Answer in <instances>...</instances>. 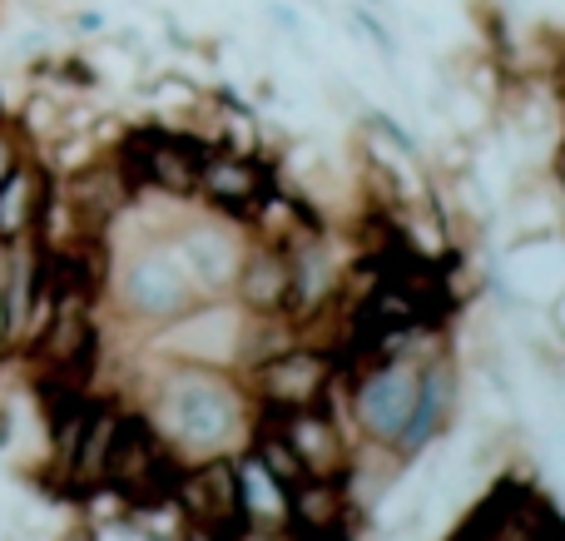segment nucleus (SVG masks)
<instances>
[{"label":"nucleus","instance_id":"obj_3","mask_svg":"<svg viewBox=\"0 0 565 541\" xmlns=\"http://www.w3.org/2000/svg\"><path fill=\"white\" fill-rule=\"evenodd\" d=\"M184 473V457L159 437V427L149 423V413H119L115 443H109V463H105V492H115L119 502L135 507L164 502L174 497V482Z\"/></svg>","mask_w":565,"mask_h":541},{"label":"nucleus","instance_id":"obj_12","mask_svg":"<svg viewBox=\"0 0 565 541\" xmlns=\"http://www.w3.org/2000/svg\"><path fill=\"white\" fill-rule=\"evenodd\" d=\"M55 199V169L40 155H25L6 179H0V244L40 234Z\"/></svg>","mask_w":565,"mask_h":541},{"label":"nucleus","instance_id":"obj_19","mask_svg":"<svg viewBox=\"0 0 565 541\" xmlns=\"http://www.w3.org/2000/svg\"><path fill=\"white\" fill-rule=\"evenodd\" d=\"M308 6H318V10H322V6H328V0H308Z\"/></svg>","mask_w":565,"mask_h":541},{"label":"nucleus","instance_id":"obj_9","mask_svg":"<svg viewBox=\"0 0 565 541\" xmlns=\"http://www.w3.org/2000/svg\"><path fill=\"white\" fill-rule=\"evenodd\" d=\"M234 298L238 308L248 314H282L292 318V264H288V248L278 238L254 234L244 244V258L234 268Z\"/></svg>","mask_w":565,"mask_h":541},{"label":"nucleus","instance_id":"obj_4","mask_svg":"<svg viewBox=\"0 0 565 541\" xmlns=\"http://www.w3.org/2000/svg\"><path fill=\"white\" fill-rule=\"evenodd\" d=\"M248 403L268 407V413H298V407H318L328 397H338L342 383V353L318 343H288L274 358L244 368L238 373Z\"/></svg>","mask_w":565,"mask_h":541},{"label":"nucleus","instance_id":"obj_6","mask_svg":"<svg viewBox=\"0 0 565 541\" xmlns=\"http://www.w3.org/2000/svg\"><path fill=\"white\" fill-rule=\"evenodd\" d=\"M278 174L258 149H238L218 139L204 159V179H199V199H204L214 214L234 219V224L254 229L258 214L278 199Z\"/></svg>","mask_w":565,"mask_h":541},{"label":"nucleus","instance_id":"obj_8","mask_svg":"<svg viewBox=\"0 0 565 541\" xmlns=\"http://www.w3.org/2000/svg\"><path fill=\"white\" fill-rule=\"evenodd\" d=\"M228 224H234V219H228ZM228 224H224V214H218V219H184V224L169 229V244L179 248V258H184V268L194 274L199 288L234 284V268H238V258H244L248 238Z\"/></svg>","mask_w":565,"mask_h":541},{"label":"nucleus","instance_id":"obj_13","mask_svg":"<svg viewBox=\"0 0 565 541\" xmlns=\"http://www.w3.org/2000/svg\"><path fill=\"white\" fill-rule=\"evenodd\" d=\"M25 155H35V149H30V139L20 135L15 115H10V109H0V179H6Z\"/></svg>","mask_w":565,"mask_h":541},{"label":"nucleus","instance_id":"obj_16","mask_svg":"<svg viewBox=\"0 0 565 541\" xmlns=\"http://www.w3.org/2000/svg\"><path fill=\"white\" fill-rule=\"evenodd\" d=\"M60 25H65L70 35H105V30H109L105 15H99V10H89V6H75L65 20H60Z\"/></svg>","mask_w":565,"mask_h":541},{"label":"nucleus","instance_id":"obj_2","mask_svg":"<svg viewBox=\"0 0 565 541\" xmlns=\"http://www.w3.org/2000/svg\"><path fill=\"white\" fill-rule=\"evenodd\" d=\"M105 294H115L119 314L139 318V323H174L199 304V284L184 268L179 248L169 244V234H145V244L119 264V274H109Z\"/></svg>","mask_w":565,"mask_h":541},{"label":"nucleus","instance_id":"obj_17","mask_svg":"<svg viewBox=\"0 0 565 541\" xmlns=\"http://www.w3.org/2000/svg\"><path fill=\"white\" fill-rule=\"evenodd\" d=\"M15 443V407L0 397V447H10Z\"/></svg>","mask_w":565,"mask_h":541},{"label":"nucleus","instance_id":"obj_5","mask_svg":"<svg viewBox=\"0 0 565 541\" xmlns=\"http://www.w3.org/2000/svg\"><path fill=\"white\" fill-rule=\"evenodd\" d=\"M174 502L184 512L189 532L209 541H244L248 512H244V477H238V457H199L184 463L174 482Z\"/></svg>","mask_w":565,"mask_h":541},{"label":"nucleus","instance_id":"obj_10","mask_svg":"<svg viewBox=\"0 0 565 541\" xmlns=\"http://www.w3.org/2000/svg\"><path fill=\"white\" fill-rule=\"evenodd\" d=\"M282 433H288L292 453H298L302 477H338V482H348L352 437H348V427L338 423V413H332V397L318 407L282 413Z\"/></svg>","mask_w":565,"mask_h":541},{"label":"nucleus","instance_id":"obj_11","mask_svg":"<svg viewBox=\"0 0 565 541\" xmlns=\"http://www.w3.org/2000/svg\"><path fill=\"white\" fill-rule=\"evenodd\" d=\"M125 407L115 397H89L85 423H79V437L70 447V463L60 473V492L65 497H95L105 492V463H109V443H115V427Z\"/></svg>","mask_w":565,"mask_h":541},{"label":"nucleus","instance_id":"obj_20","mask_svg":"<svg viewBox=\"0 0 565 541\" xmlns=\"http://www.w3.org/2000/svg\"><path fill=\"white\" fill-rule=\"evenodd\" d=\"M362 6H382V0H362Z\"/></svg>","mask_w":565,"mask_h":541},{"label":"nucleus","instance_id":"obj_15","mask_svg":"<svg viewBox=\"0 0 565 541\" xmlns=\"http://www.w3.org/2000/svg\"><path fill=\"white\" fill-rule=\"evenodd\" d=\"M15 6L25 10V15H35L40 25H60V20H65L75 6H85V0H15Z\"/></svg>","mask_w":565,"mask_h":541},{"label":"nucleus","instance_id":"obj_14","mask_svg":"<svg viewBox=\"0 0 565 541\" xmlns=\"http://www.w3.org/2000/svg\"><path fill=\"white\" fill-rule=\"evenodd\" d=\"M352 20H358L362 35H367L372 45L382 50V60H397V50H402V45H397V35L387 30V20H382L377 10H372V6H358V10H352Z\"/></svg>","mask_w":565,"mask_h":541},{"label":"nucleus","instance_id":"obj_1","mask_svg":"<svg viewBox=\"0 0 565 541\" xmlns=\"http://www.w3.org/2000/svg\"><path fill=\"white\" fill-rule=\"evenodd\" d=\"M145 413L184 463H199V457H234V447L248 443L254 403L228 368L174 363L159 378Z\"/></svg>","mask_w":565,"mask_h":541},{"label":"nucleus","instance_id":"obj_7","mask_svg":"<svg viewBox=\"0 0 565 541\" xmlns=\"http://www.w3.org/2000/svg\"><path fill=\"white\" fill-rule=\"evenodd\" d=\"M457 393H461V378L451 353H431L422 358V383H417V403H412L407 423H402L397 443L392 453L397 457H422L451 433V417H457Z\"/></svg>","mask_w":565,"mask_h":541},{"label":"nucleus","instance_id":"obj_18","mask_svg":"<svg viewBox=\"0 0 565 541\" xmlns=\"http://www.w3.org/2000/svg\"><path fill=\"white\" fill-rule=\"evenodd\" d=\"M55 541H99V532L89 522H75V527H65V532H60Z\"/></svg>","mask_w":565,"mask_h":541}]
</instances>
